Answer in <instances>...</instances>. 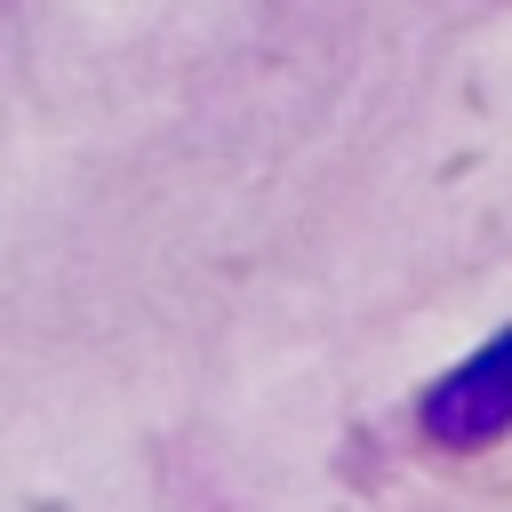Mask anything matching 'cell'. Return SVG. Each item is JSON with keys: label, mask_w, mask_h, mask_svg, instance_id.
<instances>
[{"label": "cell", "mask_w": 512, "mask_h": 512, "mask_svg": "<svg viewBox=\"0 0 512 512\" xmlns=\"http://www.w3.org/2000/svg\"><path fill=\"white\" fill-rule=\"evenodd\" d=\"M424 432H432L440 448H488L496 432H512V328H504L496 344H480L456 376L432 384Z\"/></svg>", "instance_id": "6da1fadb"}]
</instances>
